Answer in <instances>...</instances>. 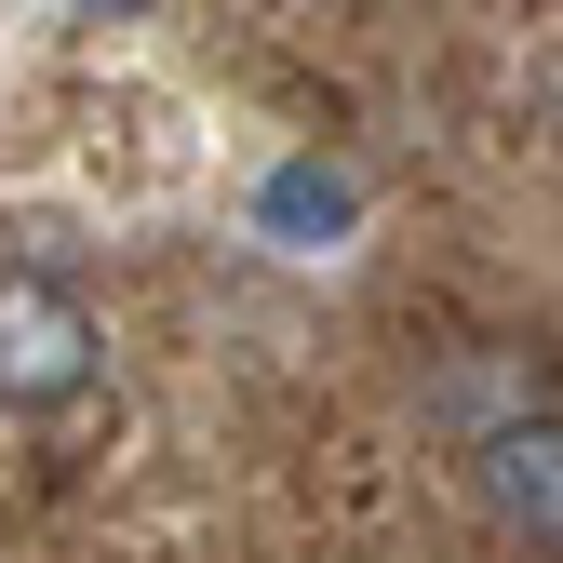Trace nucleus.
Masks as SVG:
<instances>
[{
	"instance_id": "1",
	"label": "nucleus",
	"mask_w": 563,
	"mask_h": 563,
	"mask_svg": "<svg viewBox=\"0 0 563 563\" xmlns=\"http://www.w3.org/2000/svg\"><path fill=\"white\" fill-rule=\"evenodd\" d=\"M108 376V322L67 268L41 255H0V416L14 430H54V416H81Z\"/></svg>"
},
{
	"instance_id": "2",
	"label": "nucleus",
	"mask_w": 563,
	"mask_h": 563,
	"mask_svg": "<svg viewBox=\"0 0 563 563\" xmlns=\"http://www.w3.org/2000/svg\"><path fill=\"white\" fill-rule=\"evenodd\" d=\"M456 443H470V497H483V523H497L510 550L550 563V537H563V416H550V389L497 402V416H483V430H456Z\"/></svg>"
}]
</instances>
